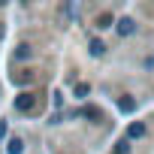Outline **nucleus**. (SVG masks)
I'll list each match as a JSON object with an SVG mask.
<instances>
[{"label":"nucleus","mask_w":154,"mask_h":154,"mask_svg":"<svg viewBox=\"0 0 154 154\" xmlns=\"http://www.w3.org/2000/svg\"><path fill=\"white\" fill-rule=\"evenodd\" d=\"M33 106H36V94L24 91V94H18V97H15V112H30Z\"/></svg>","instance_id":"nucleus-1"},{"label":"nucleus","mask_w":154,"mask_h":154,"mask_svg":"<svg viewBox=\"0 0 154 154\" xmlns=\"http://www.w3.org/2000/svg\"><path fill=\"white\" fill-rule=\"evenodd\" d=\"M115 27H118V33H121V36H130V33L136 30V21H133V18H121Z\"/></svg>","instance_id":"nucleus-2"},{"label":"nucleus","mask_w":154,"mask_h":154,"mask_svg":"<svg viewBox=\"0 0 154 154\" xmlns=\"http://www.w3.org/2000/svg\"><path fill=\"white\" fill-rule=\"evenodd\" d=\"M142 136H145V124L142 121H133L127 127V139H142Z\"/></svg>","instance_id":"nucleus-3"},{"label":"nucleus","mask_w":154,"mask_h":154,"mask_svg":"<svg viewBox=\"0 0 154 154\" xmlns=\"http://www.w3.org/2000/svg\"><path fill=\"white\" fill-rule=\"evenodd\" d=\"M118 109H121V112H136V100H133V97H121V100H118Z\"/></svg>","instance_id":"nucleus-4"},{"label":"nucleus","mask_w":154,"mask_h":154,"mask_svg":"<svg viewBox=\"0 0 154 154\" xmlns=\"http://www.w3.org/2000/svg\"><path fill=\"white\" fill-rule=\"evenodd\" d=\"M6 151H9V154H21V151H24V142H21V139L15 136V139H9V145H6Z\"/></svg>","instance_id":"nucleus-5"},{"label":"nucleus","mask_w":154,"mask_h":154,"mask_svg":"<svg viewBox=\"0 0 154 154\" xmlns=\"http://www.w3.org/2000/svg\"><path fill=\"white\" fill-rule=\"evenodd\" d=\"M12 82H15V85H30L33 75H30V72H18V75H12Z\"/></svg>","instance_id":"nucleus-6"},{"label":"nucleus","mask_w":154,"mask_h":154,"mask_svg":"<svg viewBox=\"0 0 154 154\" xmlns=\"http://www.w3.org/2000/svg\"><path fill=\"white\" fill-rule=\"evenodd\" d=\"M112 24H115V21H112V15H109V12H103V15L97 18V27H103V30H106V27H112Z\"/></svg>","instance_id":"nucleus-7"},{"label":"nucleus","mask_w":154,"mask_h":154,"mask_svg":"<svg viewBox=\"0 0 154 154\" xmlns=\"http://www.w3.org/2000/svg\"><path fill=\"white\" fill-rule=\"evenodd\" d=\"M103 51H106V45H103L100 39H91V54H94V57H100Z\"/></svg>","instance_id":"nucleus-8"},{"label":"nucleus","mask_w":154,"mask_h":154,"mask_svg":"<svg viewBox=\"0 0 154 154\" xmlns=\"http://www.w3.org/2000/svg\"><path fill=\"white\" fill-rule=\"evenodd\" d=\"M30 54H33V51H30V45H18V48H15V57H18V60H27Z\"/></svg>","instance_id":"nucleus-9"},{"label":"nucleus","mask_w":154,"mask_h":154,"mask_svg":"<svg viewBox=\"0 0 154 154\" xmlns=\"http://www.w3.org/2000/svg\"><path fill=\"white\" fill-rule=\"evenodd\" d=\"M75 6H79V0H66V18H75Z\"/></svg>","instance_id":"nucleus-10"},{"label":"nucleus","mask_w":154,"mask_h":154,"mask_svg":"<svg viewBox=\"0 0 154 154\" xmlns=\"http://www.w3.org/2000/svg\"><path fill=\"white\" fill-rule=\"evenodd\" d=\"M88 94H91V85H85V82L75 85V97H88Z\"/></svg>","instance_id":"nucleus-11"},{"label":"nucleus","mask_w":154,"mask_h":154,"mask_svg":"<svg viewBox=\"0 0 154 154\" xmlns=\"http://www.w3.org/2000/svg\"><path fill=\"white\" fill-rule=\"evenodd\" d=\"M127 151H130V142H127V139H121V142L115 145V154H127Z\"/></svg>","instance_id":"nucleus-12"},{"label":"nucleus","mask_w":154,"mask_h":154,"mask_svg":"<svg viewBox=\"0 0 154 154\" xmlns=\"http://www.w3.org/2000/svg\"><path fill=\"white\" fill-rule=\"evenodd\" d=\"M85 118H100V109H94V106H88V109H85Z\"/></svg>","instance_id":"nucleus-13"},{"label":"nucleus","mask_w":154,"mask_h":154,"mask_svg":"<svg viewBox=\"0 0 154 154\" xmlns=\"http://www.w3.org/2000/svg\"><path fill=\"white\" fill-rule=\"evenodd\" d=\"M3 3H6V0H0V6H3Z\"/></svg>","instance_id":"nucleus-14"}]
</instances>
